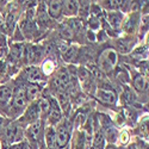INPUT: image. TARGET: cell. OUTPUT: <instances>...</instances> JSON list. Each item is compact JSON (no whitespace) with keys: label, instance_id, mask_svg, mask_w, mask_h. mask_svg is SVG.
I'll list each match as a JSON object with an SVG mask.
<instances>
[{"label":"cell","instance_id":"6da1fadb","mask_svg":"<svg viewBox=\"0 0 149 149\" xmlns=\"http://www.w3.org/2000/svg\"><path fill=\"white\" fill-rule=\"evenodd\" d=\"M118 57H119V55L111 47H109L99 53L95 63L99 67V69L109 77L112 74V72L115 70V68L119 63Z\"/></svg>","mask_w":149,"mask_h":149},{"label":"cell","instance_id":"7a4b0ae2","mask_svg":"<svg viewBox=\"0 0 149 149\" xmlns=\"http://www.w3.org/2000/svg\"><path fill=\"white\" fill-rule=\"evenodd\" d=\"M73 124L70 118L63 117L62 120L55 127V139L57 149H66L69 147V142L73 134Z\"/></svg>","mask_w":149,"mask_h":149},{"label":"cell","instance_id":"3957f363","mask_svg":"<svg viewBox=\"0 0 149 149\" xmlns=\"http://www.w3.org/2000/svg\"><path fill=\"white\" fill-rule=\"evenodd\" d=\"M139 42L137 36H124V37H117L111 42V48L118 54V55H129L131 50L136 47Z\"/></svg>","mask_w":149,"mask_h":149},{"label":"cell","instance_id":"277c9868","mask_svg":"<svg viewBox=\"0 0 149 149\" xmlns=\"http://www.w3.org/2000/svg\"><path fill=\"white\" fill-rule=\"evenodd\" d=\"M26 66H38L44 61V50L42 44L28 43L25 44V55H24Z\"/></svg>","mask_w":149,"mask_h":149},{"label":"cell","instance_id":"5b68a950","mask_svg":"<svg viewBox=\"0 0 149 149\" xmlns=\"http://www.w3.org/2000/svg\"><path fill=\"white\" fill-rule=\"evenodd\" d=\"M127 65V63H125ZM128 70L130 73V82H131V88L135 91L136 94H147L148 95V79L142 75L137 69L132 68L130 65H127Z\"/></svg>","mask_w":149,"mask_h":149},{"label":"cell","instance_id":"8992f818","mask_svg":"<svg viewBox=\"0 0 149 149\" xmlns=\"http://www.w3.org/2000/svg\"><path fill=\"white\" fill-rule=\"evenodd\" d=\"M140 17H141L140 12L128 13L124 17L120 31L124 32L127 36H137V31H139V26H140Z\"/></svg>","mask_w":149,"mask_h":149},{"label":"cell","instance_id":"52a82bcc","mask_svg":"<svg viewBox=\"0 0 149 149\" xmlns=\"http://www.w3.org/2000/svg\"><path fill=\"white\" fill-rule=\"evenodd\" d=\"M19 79H22L23 81H25L28 84H41V85L45 80V78L43 77V74H42L38 66H26V67H24L20 72Z\"/></svg>","mask_w":149,"mask_h":149},{"label":"cell","instance_id":"ba28073f","mask_svg":"<svg viewBox=\"0 0 149 149\" xmlns=\"http://www.w3.org/2000/svg\"><path fill=\"white\" fill-rule=\"evenodd\" d=\"M41 119V112H40V107L37 105V102H32L29 103V105L26 106V109L24 110V112L22 113V116L18 118V120L23 124L24 127L30 125L31 123Z\"/></svg>","mask_w":149,"mask_h":149},{"label":"cell","instance_id":"9c48e42d","mask_svg":"<svg viewBox=\"0 0 149 149\" xmlns=\"http://www.w3.org/2000/svg\"><path fill=\"white\" fill-rule=\"evenodd\" d=\"M124 17H125V15H123L120 11H111V12H105L104 20L111 28V30H113L119 36V33L122 32L120 28H122V23L124 20Z\"/></svg>","mask_w":149,"mask_h":149},{"label":"cell","instance_id":"30bf717a","mask_svg":"<svg viewBox=\"0 0 149 149\" xmlns=\"http://www.w3.org/2000/svg\"><path fill=\"white\" fill-rule=\"evenodd\" d=\"M94 98H97L102 104L109 106H116L118 103V94L115 90H104L97 87Z\"/></svg>","mask_w":149,"mask_h":149},{"label":"cell","instance_id":"8fae6325","mask_svg":"<svg viewBox=\"0 0 149 149\" xmlns=\"http://www.w3.org/2000/svg\"><path fill=\"white\" fill-rule=\"evenodd\" d=\"M24 55H25V43H23V42H13L10 45L7 58L10 60L11 63H13L15 66H17L18 63L23 62Z\"/></svg>","mask_w":149,"mask_h":149},{"label":"cell","instance_id":"7c38bea8","mask_svg":"<svg viewBox=\"0 0 149 149\" xmlns=\"http://www.w3.org/2000/svg\"><path fill=\"white\" fill-rule=\"evenodd\" d=\"M47 13L52 20L57 22L62 18V1L60 0H49L44 1Z\"/></svg>","mask_w":149,"mask_h":149},{"label":"cell","instance_id":"4fadbf2b","mask_svg":"<svg viewBox=\"0 0 149 149\" xmlns=\"http://www.w3.org/2000/svg\"><path fill=\"white\" fill-rule=\"evenodd\" d=\"M79 48L80 45L78 43H70L66 50L62 53L60 56L62 57L66 63L68 65H75L77 66V60H78V54H79Z\"/></svg>","mask_w":149,"mask_h":149},{"label":"cell","instance_id":"5bb4252c","mask_svg":"<svg viewBox=\"0 0 149 149\" xmlns=\"http://www.w3.org/2000/svg\"><path fill=\"white\" fill-rule=\"evenodd\" d=\"M79 1L78 0H65L62 1V17L74 18L78 17Z\"/></svg>","mask_w":149,"mask_h":149},{"label":"cell","instance_id":"9a60e30c","mask_svg":"<svg viewBox=\"0 0 149 149\" xmlns=\"http://www.w3.org/2000/svg\"><path fill=\"white\" fill-rule=\"evenodd\" d=\"M118 99H120L122 103L125 106H135L136 102H137V94L135 93V91L130 86L125 85L122 90L120 95H118Z\"/></svg>","mask_w":149,"mask_h":149},{"label":"cell","instance_id":"2e32d148","mask_svg":"<svg viewBox=\"0 0 149 149\" xmlns=\"http://www.w3.org/2000/svg\"><path fill=\"white\" fill-rule=\"evenodd\" d=\"M43 86L41 84H26L25 86V97L28 103L36 102L43 92Z\"/></svg>","mask_w":149,"mask_h":149},{"label":"cell","instance_id":"e0dca14e","mask_svg":"<svg viewBox=\"0 0 149 149\" xmlns=\"http://www.w3.org/2000/svg\"><path fill=\"white\" fill-rule=\"evenodd\" d=\"M135 136L139 139H143V140L148 141V115L143 116V118L141 120L136 123Z\"/></svg>","mask_w":149,"mask_h":149},{"label":"cell","instance_id":"ac0fdd59","mask_svg":"<svg viewBox=\"0 0 149 149\" xmlns=\"http://www.w3.org/2000/svg\"><path fill=\"white\" fill-rule=\"evenodd\" d=\"M129 55H130L131 60H135V61H144V60H148V44L135 47Z\"/></svg>","mask_w":149,"mask_h":149},{"label":"cell","instance_id":"d6986e66","mask_svg":"<svg viewBox=\"0 0 149 149\" xmlns=\"http://www.w3.org/2000/svg\"><path fill=\"white\" fill-rule=\"evenodd\" d=\"M56 61L54 60H49V58H45L42 63H41V72L43 74V77L44 78H48V77H52L54 72L56 70V63H55Z\"/></svg>","mask_w":149,"mask_h":149},{"label":"cell","instance_id":"ffe728a7","mask_svg":"<svg viewBox=\"0 0 149 149\" xmlns=\"http://www.w3.org/2000/svg\"><path fill=\"white\" fill-rule=\"evenodd\" d=\"M92 1H87V0H81L79 1V11H78V18L86 23L87 18L90 17V7H91Z\"/></svg>","mask_w":149,"mask_h":149},{"label":"cell","instance_id":"44dd1931","mask_svg":"<svg viewBox=\"0 0 149 149\" xmlns=\"http://www.w3.org/2000/svg\"><path fill=\"white\" fill-rule=\"evenodd\" d=\"M122 1L123 0H106V1H97V4L105 12H111V11H119Z\"/></svg>","mask_w":149,"mask_h":149},{"label":"cell","instance_id":"7402d4cb","mask_svg":"<svg viewBox=\"0 0 149 149\" xmlns=\"http://www.w3.org/2000/svg\"><path fill=\"white\" fill-rule=\"evenodd\" d=\"M131 134L128 131V130H122V131H119V134H118V139H117V143L119 144L118 147H124V146H127L128 143H130V136Z\"/></svg>","mask_w":149,"mask_h":149},{"label":"cell","instance_id":"603a6c76","mask_svg":"<svg viewBox=\"0 0 149 149\" xmlns=\"http://www.w3.org/2000/svg\"><path fill=\"white\" fill-rule=\"evenodd\" d=\"M8 149H30V146L28 143V141L24 139L23 141L20 142H17V143H13L8 147Z\"/></svg>","mask_w":149,"mask_h":149},{"label":"cell","instance_id":"cb8c5ba5","mask_svg":"<svg viewBox=\"0 0 149 149\" xmlns=\"http://www.w3.org/2000/svg\"><path fill=\"white\" fill-rule=\"evenodd\" d=\"M10 122H11V119L4 117L1 113H0V137H1V135L4 134V130H5V128L7 127V124Z\"/></svg>","mask_w":149,"mask_h":149},{"label":"cell","instance_id":"d4e9b609","mask_svg":"<svg viewBox=\"0 0 149 149\" xmlns=\"http://www.w3.org/2000/svg\"><path fill=\"white\" fill-rule=\"evenodd\" d=\"M105 149H117V146L116 144H107L105 147Z\"/></svg>","mask_w":149,"mask_h":149},{"label":"cell","instance_id":"484cf974","mask_svg":"<svg viewBox=\"0 0 149 149\" xmlns=\"http://www.w3.org/2000/svg\"><path fill=\"white\" fill-rule=\"evenodd\" d=\"M0 149H1V147H0Z\"/></svg>","mask_w":149,"mask_h":149}]
</instances>
